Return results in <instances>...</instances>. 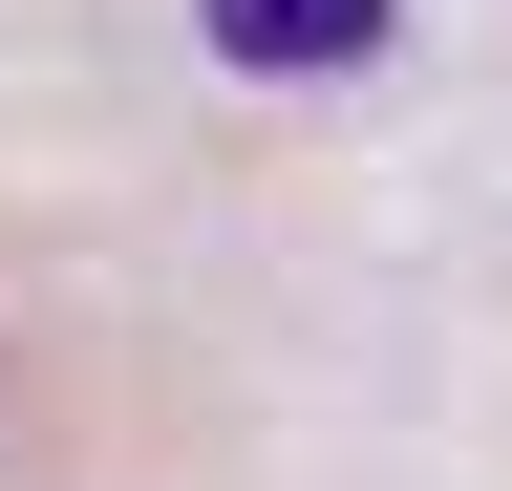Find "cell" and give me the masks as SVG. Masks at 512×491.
Here are the masks:
<instances>
[{
	"label": "cell",
	"mask_w": 512,
	"mask_h": 491,
	"mask_svg": "<svg viewBox=\"0 0 512 491\" xmlns=\"http://www.w3.org/2000/svg\"><path fill=\"white\" fill-rule=\"evenodd\" d=\"M384 22H406V0H214V65H256V86H342V65H384Z\"/></svg>",
	"instance_id": "cell-1"
}]
</instances>
